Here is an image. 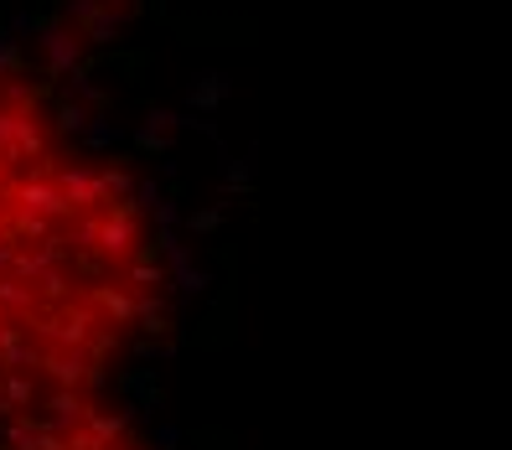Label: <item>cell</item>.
Returning <instances> with one entry per match:
<instances>
[{
    "instance_id": "6da1fadb",
    "label": "cell",
    "mask_w": 512,
    "mask_h": 450,
    "mask_svg": "<svg viewBox=\"0 0 512 450\" xmlns=\"http://www.w3.org/2000/svg\"><path fill=\"white\" fill-rule=\"evenodd\" d=\"M140 254L135 207L0 94V450H140L99 399Z\"/></svg>"
}]
</instances>
